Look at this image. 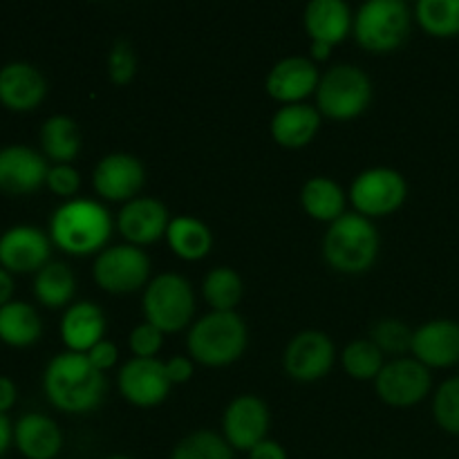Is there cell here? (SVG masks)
Returning a JSON list of instances; mask_svg holds the SVG:
<instances>
[{
  "instance_id": "obj_14",
  "label": "cell",
  "mask_w": 459,
  "mask_h": 459,
  "mask_svg": "<svg viewBox=\"0 0 459 459\" xmlns=\"http://www.w3.org/2000/svg\"><path fill=\"white\" fill-rule=\"evenodd\" d=\"M146 182V169L142 160L130 152H112L99 160L92 173L94 191L112 202H130L137 197Z\"/></svg>"
},
{
  "instance_id": "obj_38",
  "label": "cell",
  "mask_w": 459,
  "mask_h": 459,
  "mask_svg": "<svg viewBox=\"0 0 459 459\" xmlns=\"http://www.w3.org/2000/svg\"><path fill=\"white\" fill-rule=\"evenodd\" d=\"M45 184H48L49 191L56 193V195L70 197L79 191L81 175L72 164H54L49 166L48 182Z\"/></svg>"
},
{
  "instance_id": "obj_46",
  "label": "cell",
  "mask_w": 459,
  "mask_h": 459,
  "mask_svg": "<svg viewBox=\"0 0 459 459\" xmlns=\"http://www.w3.org/2000/svg\"><path fill=\"white\" fill-rule=\"evenodd\" d=\"M103 459H133V457H128V455H110V457H103Z\"/></svg>"
},
{
  "instance_id": "obj_2",
  "label": "cell",
  "mask_w": 459,
  "mask_h": 459,
  "mask_svg": "<svg viewBox=\"0 0 459 459\" xmlns=\"http://www.w3.org/2000/svg\"><path fill=\"white\" fill-rule=\"evenodd\" d=\"M110 233V211L94 200H70L49 218V238L58 249L72 255L101 254Z\"/></svg>"
},
{
  "instance_id": "obj_5",
  "label": "cell",
  "mask_w": 459,
  "mask_h": 459,
  "mask_svg": "<svg viewBox=\"0 0 459 459\" xmlns=\"http://www.w3.org/2000/svg\"><path fill=\"white\" fill-rule=\"evenodd\" d=\"M411 7L403 0H368L354 16V39L370 52H390L411 36Z\"/></svg>"
},
{
  "instance_id": "obj_18",
  "label": "cell",
  "mask_w": 459,
  "mask_h": 459,
  "mask_svg": "<svg viewBox=\"0 0 459 459\" xmlns=\"http://www.w3.org/2000/svg\"><path fill=\"white\" fill-rule=\"evenodd\" d=\"M318 74L316 65L307 56H285L269 70L264 88L276 101L303 103L307 94L316 92Z\"/></svg>"
},
{
  "instance_id": "obj_34",
  "label": "cell",
  "mask_w": 459,
  "mask_h": 459,
  "mask_svg": "<svg viewBox=\"0 0 459 459\" xmlns=\"http://www.w3.org/2000/svg\"><path fill=\"white\" fill-rule=\"evenodd\" d=\"M412 334L415 332L399 318H381L372 325L370 341L381 350L390 354H403L412 350Z\"/></svg>"
},
{
  "instance_id": "obj_30",
  "label": "cell",
  "mask_w": 459,
  "mask_h": 459,
  "mask_svg": "<svg viewBox=\"0 0 459 459\" xmlns=\"http://www.w3.org/2000/svg\"><path fill=\"white\" fill-rule=\"evenodd\" d=\"M206 303L213 307V312H236V305L242 299V278L236 269L231 267H213L204 278Z\"/></svg>"
},
{
  "instance_id": "obj_28",
  "label": "cell",
  "mask_w": 459,
  "mask_h": 459,
  "mask_svg": "<svg viewBox=\"0 0 459 459\" xmlns=\"http://www.w3.org/2000/svg\"><path fill=\"white\" fill-rule=\"evenodd\" d=\"M40 146L45 157L56 164H70L81 151V133L74 119L65 115H54L40 128Z\"/></svg>"
},
{
  "instance_id": "obj_1",
  "label": "cell",
  "mask_w": 459,
  "mask_h": 459,
  "mask_svg": "<svg viewBox=\"0 0 459 459\" xmlns=\"http://www.w3.org/2000/svg\"><path fill=\"white\" fill-rule=\"evenodd\" d=\"M43 388L49 402L65 412H90L101 406L108 381L101 370L90 363L88 354L63 352L48 363Z\"/></svg>"
},
{
  "instance_id": "obj_29",
  "label": "cell",
  "mask_w": 459,
  "mask_h": 459,
  "mask_svg": "<svg viewBox=\"0 0 459 459\" xmlns=\"http://www.w3.org/2000/svg\"><path fill=\"white\" fill-rule=\"evenodd\" d=\"M74 273H72V269L65 263L49 260L40 272H36L34 294L39 303L45 305V307L56 309L70 303L72 296H74Z\"/></svg>"
},
{
  "instance_id": "obj_16",
  "label": "cell",
  "mask_w": 459,
  "mask_h": 459,
  "mask_svg": "<svg viewBox=\"0 0 459 459\" xmlns=\"http://www.w3.org/2000/svg\"><path fill=\"white\" fill-rule=\"evenodd\" d=\"M49 166L40 152L30 146L0 148V191L25 195L48 182Z\"/></svg>"
},
{
  "instance_id": "obj_21",
  "label": "cell",
  "mask_w": 459,
  "mask_h": 459,
  "mask_svg": "<svg viewBox=\"0 0 459 459\" xmlns=\"http://www.w3.org/2000/svg\"><path fill=\"white\" fill-rule=\"evenodd\" d=\"M106 334V314L97 303L81 300L63 314L61 339L70 352L88 354Z\"/></svg>"
},
{
  "instance_id": "obj_35",
  "label": "cell",
  "mask_w": 459,
  "mask_h": 459,
  "mask_svg": "<svg viewBox=\"0 0 459 459\" xmlns=\"http://www.w3.org/2000/svg\"><path fill=\"white\" fill-rule=\"evenodd\" d=\"M433 415L439 429L459 435V377H451L439 385L433 399Z\"/></svg>"
},
{
  "instance_id": "obj_40",
  "label": "cell",
  "mask_w": 459,
  "mask_h": 459,
  "mask_svg": "<svg viewBox=\"0 0 459 459\" xmlns=\"http://www.w3.org/2000/svg\"><path fill=\"white\" fill-rule=\"evenodd\" d=\"M166 372H169V379L173 384H186L193 377V361L188 357H182V354L170 357L166 361Z\"/></svg>"
},
{
  "instance_id": "obj_6",
  "label": "cell",
  "mask_w": 459,
  "mask_h": 459,
  "mask_svg": "<svg viewBox=\"0 0 459 459\" xmlns=\"http://www.w3.org/2000/svg\"><path fill=\"white\" fill-rule=\"evenodd\" d=\"M370 76L352 63H336L318 81V112L332 119H354L370 106Z\"/></svg>"
},
{
  "instance_id": "obj_27",
  "label": "cell",
  "mask_w": 459,
  "mask_h": 459,
  "mask_svg": "<svg viewBox=\"0 0 459 459\" xmlns=\"http://www.w3.org/2000/svg\"><path fill=\"white\" fill-rule=\"evenodd\" d=\"M166 240L179 258L200 260L213 247V233L202 220L193 215H178L166 229Z\"/></svg>"
},
{
  "instance_id": "obj_11",
  "label": "cell",
  "mask_w": 459,
  "mask_h": 459,
  "mask_svg": "<svg viewBox=\"0 0 459 459\" xmlns=\"http://www.w3.org/2000/svg\"><path fill=\"white\" fill-rule=\"evenodd\" d=\"M336 350L330 336L318 330H303L287 343L282 352L285 372L296 381H318L334 366Z\"/></svg>"
},
{
  "instance_id": "obj_32",
  "label": "cell",
  "mask_w": 459,
  "mask_h": 459,
  "mask_svg": "<svg viewBox=\"0 0 459 459\" xmlns=\"http://www.w3.org/2000/svg\"><path fill=\"white\" fill-rule=\"evenodd\" d=\"M170 459H233V448L224 435L213 430H195L175 444Z\"/></svg>"
},
{
  "instance_id": "obj_8",
  "label": "cell",
  "mask_w": 459,
  "mask_h": 459,
  "mask_svg": "<svg viewBox=\"0 0 459 459\" xmlns=\"http://www.w3.org/2000/svg\"><path fill=\"white\" fill-rule=\"evenodd\" d=\"M408 184L399 170L388 166H375L354 178L350 186V200L361 215H388L406 202Z\"/></svg>"
},
{
  "instance_id": "obj_41",
  "label": "cell",
  "mask_w": 459,
  "mask_h": 459,
  "mask_svg": "<svg viewBox=\"0 0 459 459\" xmlns=\"http://www.w3.org/2000/svg\"><path fill=\"white\" fill-rule=\"evenodd\" d=\"M249 459H290L282 444L273 442V439H263L258 446H254L249 451Z\"/></svg>"
},
{
  "instance_id": "obj_44",
  "label": "cell",
  "mask_w": 459,
  "mask_h": 459,
  "mask_svg": "<svg viewBox=\"0 0 459 459\" xmlns=\"http://www.w3.org/2000/svg\"><path fill=\"white\" fill-rule=\"evenodd\" d=\"M12 291H13V281H12V273L7 269L0 267V307L12 300Z\"/></svg>"
},
{
  "instance_id": "obj_9",
  "label": "cell",
  "mask_w": 459,
  "mask_h": 459,
  "mask_svg": "<svg viewBox=\"0 0 459 459\" xmlns=\"http://www.w3.org/2000/svg\"><path fill=\"white\" fill-rule=\"evenodd\" d=\"M94 281L110 294H130L146 285L151 258L137 245H115L103 249L94 260Z\"/></svg>"
},
{
  "instance_id": "obj_3",
  "label": "cell",
  "mask_w": 459,
  "mask_h": 459,
  "mask_svg": "<svg viewBox=\"0 0 459 459\" xmlns=\"http://www.w3.org/2000/svg\"><path fill=\"white\" fill-rule=\"evenodd\" d=\"M327 264L343 273H363L379 255V231L361 213H343L323 238Z\"/></svg>"
},
{
  "instance_id": "obj_20",
  "label": "cell",
  "mask_w": 459,
  "mask_h": 459,
  "mask_svg": "<svg viewBox=\"0 0 459 459\" xmlns=\"http://www.w3.org/2000/svg\"><path fill=\"white\" fill-rule=\"evenodd\" d=\"M48 94V81L30 63H7L0 70V103L13 112H30Z\"/></svg>"
},
{
  "instance_id": "obj_4",
  "label": "cell",
  "mask_w": 459,
  "mask_h": 459,
  "mask_svg": "<svg viewBox=\"0 0 459 459\" xmlns=\"http://www.w3.org/2000/svg\"><path fill=\"white\" fill-rule=\"evenodd\" d=\"M249 343V330L238 312H209L193 323L188 332V352L202 366L220 368L238 361Z\"/></svg>"
},
{
  "instance_id": "obj_10",
  "label": "cell",
  "mask_w": 459,
  "mask_h": 459,
  "mask_svg": "<svg viewBox=\"0 0 459 459\" xmlns=\"http://www.w3.org/2000/svg\"><path fill=\"white\" fill-rule=\"evenodd\" d=\"M430 385H433L430 368L417 359H394L381 368L379 377L375 379L377 394L385 403L397 408L420 403L430 393Z\"/></svg>"
},
{
  "instance_id": "obj_17",
  "label": "cell",
  "mask_w": 459,
  "mask_h": 459,
  "mask_svg": "<svg viewBox=\"0 0 459 459\" xmlns=\"http://www.w3.org/2000/svg\"><path fill=\"white\" fill-rule=\"evenodd\" d=\"M412 354L426 368H451L459 363V323L433 318L412 334Z\"/></svg>"
},
{
  "instance_id": "obj_13",
  "label": "cell",
  "mask_w": 459,
  "mask_h": 459,
  "mask_svg": "<svg viewBox=\"0 0 459 459\" xmlns=\"http://www.w3.org/2000/svg\"><path fill=\"white\" fill-rule=\"evenodd\" d=\"M52 238L39 227L18 224L0 236V267L9 273L40 272L49 263Z\"/></svg>"
},
{
  "instance_id": "obj_31",
  "label": "cell",
  "mask_w": 459,
  "mask_h": 459,
  "mask_svg": "<svg viewBox=\"0 0 459 459\" xmlns=\"http://www.w3.org/2000/svg\"><path fill=\"white\" fill-rule=\"evenodd\" d=\"M415 18L429 34L451 39L459 34V0H420Z\"/></svg>"
},
{
  "instance_id": "obj_12",
  "label": "cell",
  "mask_w": 459,
  "mask_h": 459,
  "mask_svg": "<svg viewBox=\"0 0 459 459\" xmlns=\"http://www.w3.org/2000/svg\"><path fill=\"white\" fill-rule=\"evenodd\" d=\"M269 421L272 417H269V408L263 399L255 394H240L224 411V439L236 451L249 453L263 439H267Z\"/></svg>"
},
{
  "instance_id": "obj_22",
  "label": "cell",
  "mask_w": 459,
  "mask_h": 459,
  "mask_svg": "<svg viewBox=\"0 0 459 459\" xmlns=\"http://www.w3.org/2000/svg\"><path fill=\"white\" fill-rule=\"evenodd\" d=\"M13 442L27 459H54L61 453L63 435L52 417L27 412L13 426Z\"/></svg>"
},
{
  "instance_id": "obj_37",
  "label": "cell",
  "mask_w": 459,
  "mask_h": 459,
  "mask_svg": "<svg viewBox=\"0 0 459 459\" xmlns=\"http://www.w3.org/2000/svg\"><path fill=\"white\" fill-rule=\"evenodd\" d=\"M161 343H164V332L148 321L139 323L130 332V350L139 359H155V354L161 350Z\"/></svg>"
},
{
  "instance_id": "obj_43",
  "label": "cell",
  "mask_w": 459,
  "mask_h": 459,
  "mask_svg": "<svg viewBox=\"0 0 459 459\" xmlns=\"http://www.w3.org/2000/svg\"><path fill=\"white\" fill-rule=\"evenodd\" d=\"M13 442V426L7 420V415H0V457L7 453L9 444Z\"/></svg>"
},
{
  "instance_id": "obj_45",
  "label": "cell",
  "mask_w": 459,
  "mask_h": 459,
  "mask_svg": "<svg viewBox=\"0 0 459 459\" xmlns=\"http://www.w3.org/2000/svg\"><path fill=\"white\" fill-rule=\"evenodd\" d=\"M309 49H312V56L316 58V61H325L332 52V45L321 43V40H312V48Z\"/></svg>"
},
{
  "instance_id": "obj_7",
  "label": "cell",
  "mask_w": 459,
  "mask_h": 459,
  "mask_svg": "<svg viewBox=\"0 0 459 459\" xmlns=\"http://www.w3.org/2000/svg\"><path fill=\"white\" fill-rule=\"evenodd\" d=\"M146 321L161 332H178L193 321L195 294L191 282L179 273H160L143 291Z\"/></svg>"
},
{
  "instance_id": "obj_42",
  "label": "cell",
  "mask_w": 459,
  "mask_h": 459,
  "mask_svg": "<svg viewBox=\"0 0 459 459\" xmlns=\"http://www.w3.org/2000/svg\"><path fill=\"white\" fill-rule=\"evenodd\" d=\"M13 403H16V385L9 377H0V415L12 411Z\"/></svg>"
},
{
  "instance_id": "obj_26",
  "label": "cell",
  "mask_w": 459,
  "mask_h": 459,
  "mask_svg": "<svg viewBox=\"0 0 459 459\" xmlns=\"http://www.w3.org/2000/svg\"><path fill=\"white\" fill-rule=\"evenodd\" d=\"M300 204L314 220L332 224L343 215L345 193L339 182L325 178V175H316L305 182L303 191H300Z\"/></svg>"
},
{
  "instance_id": "obj_25",
  "label": "cell",
  "mask_w": 459,
  "mask_h": 459,
  "mask_svg": "<svg viewBox=\"0 0 459 459\" xmlns=\"http://www.w3.org/2000/svg\"><path fill=\"white\" fill-rule=\"evenodd\" d=\"M43 334L39 312L22 300H9L0 307V341L12 348H30Z\"/></svg>"
},
{
  "instance_id": "obj_19",
  "label": "cell",
  "mask_w": 459,
  "mask_h": 459,
  "mask_svg": "<svg viewBox=\"0 0 459 459\" xmlns=\"http://www.w3.org/2000/svg\"><path fill=\"white\" fill-rule=\"evenodd\" d=\"M117 224L130 245H151L166 236L170 224L169 209L155 197H134L119 211Z\"/></svg>"
},
{
  "instance_id": "obj_23",
  "label": "cell",
  "mask_w": 459,
  "mask_h": 459,
  "mask_svg": "<svg viewBox=\"0 0 459 459\" xmlns=\"http://www.w3.org/2000/svg\"><path fill=\"white\" fill-rule=\"evenodd\" d=\"M303 22L312 40H321L334 48L352 31L354 16L343 0H312L305 7Z\"/></svg>"
},
{
  "instance_id": "obj_39",
  "label": "cell",
  "mask_w": 459,
  "mask_h": 459,
  "mask_svg": "<svg viewBox=\"0 0 459 459\" xmlns=\"http://www.w3.org/2000/svg\"><path fill=\"white\" fill-rule=\"evenodd\" d=\"M88 359H90V363L97 368V370L106 372L108 368H112L117 363V359H119V350H117V345L112 343V341L103 339V341H99L92 350H90Z\"/></svg>"
},
{
  "instance_id": "obj_15",
  "label": "cell",
  "mask_w": 459,
  "mask_h": 459,
  "mask_svg": "<svg viewBox=\"0 0 459 459\" xmlns=\"http://www.w3.org/2000/svg\"><path fill=\"white\" fill-rule=\"evenodd\" d=\"M166 363L160 359H130L119 370V390L130 403L142 408L157 406L170 393Z\"/></svg>"
},
{
  "instance_id": "obj_24",
  "label": "cell",
  "mask_w": 459,
  "mask_h": 459,
  "mask_svg": "<svg viewBox=\"0 0 459 459\" xmlns=\"http://www.w3.org/2000/svg\"><path fill=\"white\" fill-rule=\"evenodd\" d=\"M321 112L309 103H285L272 119V134L281 146L303 148L316 137Z\"/></svg>"
},
{
  "instance_id": "obj_36",
  "label": "cell",
  "mask_w": 459,
  "mask_h": 459,
  "mask_svg": "<svg viewBox=\"0 0 459 459\" xmlns=\"http://www.w3.org/2000/svg\"><path fill=\"white\" fill-rule=\"evenodd\" d=\"M108 72L115 83H128L137 72V54L128 40H117L108 54Z\"/></svg>"
},
{
  "instance_id": "obj_33",
  "label": "cell",
  "mask_w": 459,
  "mask_h": 459,
  "mask_svg": "<svg viewBox=\"0 0 459 459\" xmlns=\"http://www.w3.org/2000/svg\"><path fill=\"white\" fill-rule=\"evenodd\" d=\"M341 361H343L345 372L357 381L377 379L381 368L385 366L384 352L370 339H357L345 345Z\"/></svg>"
}]
</instances>
